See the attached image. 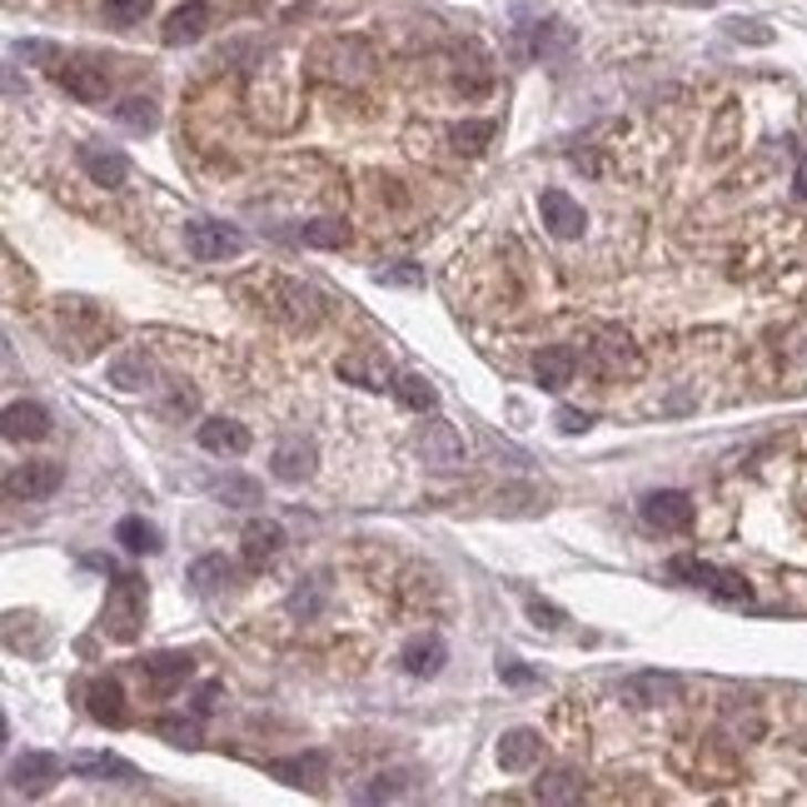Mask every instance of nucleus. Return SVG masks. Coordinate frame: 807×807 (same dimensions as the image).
Segmentation results:
<instances>
[{
    "mask_svg": "<svg viewBox=\"0 0 807 807\" xmlns=\"http://www.w3.org/2000/svg\"><path fill=\"white\" fill-rule=\"evenodd\" d=\"M139 623H145V583L139 578H115L105 603H100V628L115 643H130L139 633Z\"/></svg>",
    "mask_w": 807,
    "mask_h": 807,
    "instance_id": "obj_1",
    "label": "nucleus"
},
{
    "mask_svg": "<svg viewBox=\"0 0 807 807\" xmlns=\"http://www.w3.org/2000/svg\"><path fill=\"white\" fill-rule=\"evenodd\" d=\"M668 573L683 578V583L693 588H707L713 598H723V603H753V588H747L743 573H733V568H717V563H703V558H673L668 563Z\"/></svg>",
    "mask_w": 807,
    "mask_h": 807,
    "instance_id": "obj_2",
    "label": "nucleus"
},
{
    "mask_svg": "<svg viewBox=\"0 0 807 807\" xmlns=\"http://www.w3.org/2000/svg\"><path fill=\"white\" fill-rule=\"evenodd\" d=\"M185 249L199 259V265H219V259L245 255V235L229 225H215V219H189L185 225Z\"/></svg>",
    "mask_w": 807,
    "mask_h": 807,
    "instance_id": "obj_3",
    "label": "nucleus"
},
{
    "mask_svg": "<svg viewBox=\"0 0 807 807\" xmlns=\"http://www.w3.org/2000/svg\"><path fill=\"white\" fill-rule=\"evenodd\" d=\"M65 484V468L55 458H30V464H10L6 468V494L15 504H35V498H50Z\"/></svg>",
    "mask_w": 807,
    "mask_h": 807,
    "instance_id": "obj_4",
    "label": "nucleus"
},
{
    "mask_svg": "<svg viewBox=\"0 0 807 807\" xmlns=\"http://www.w3.org/2000/svg\"><path fill=\"white\" fill-rule=\"evenodd\" d=\"M638 514H643V524L653 528V534H687L697 508H693V498L677 494V488H658V494H648L643 504H638Z\"/></svg>",
    "mask_w": 807,
    "mask_h": 807,
    "instance_id": "obj_5",
    "label": "nucleus"
},
{
    "mask_svg": "<svg viewBox=\"0 0 807 807\" xmlns=\"http://www.w3.org/2000/svg\"><path fill=\"white\" fill-rule=\"evenodd\" d=\"M538 215H544L548 235H558V239H578L588 229L583 205H578L573 195H563V189H544V195H538Z\"/></svg>",
    "mask_w": 807,
    "mask_h": 807,
    "instance_id": "obj_6",
    "label": "nucleus"
},
{
    "mask_svg": "<svg viewBox=\"0 0 807 807\" xmlns=\"http://www.w3.org/2000/svg\"><path fill=\"white\" fill-rule=\"evenodd\" d=\"M538 763H544V733H534V727H508V733L498 737V767H504V773H534Z\"/></svg>",
    "mask_w": 807,
    "mask_h": 807,
    "instance_id": "obj_7",
    "label": "nucleus"
},
{
    "mask_svg": "<svg viewBox=\"0 0 807 807\" xmlns=\"http://www.w3.org/2000/svg\"><path fill=\"white\" fill-rule=\"evenodd\" d=\"M55 80L75 100H85V105H95V100L110 95V75H105V65H95V60H60Z\"/></svg>",
    "mask_w": 807,
    "mask_h": 807,
    "instance_id": "obj_8",
    "label": "nucleus"
},
{
    "mask_svg": "<svg viewBox=\"0 0 807 807\" xmlns=\"http://www.w3.org/2000/svg\"><path fill=\"white\" fill-rule=\"evenodd\" d=\"M265 773L275 783H289V787H324V773H329V757L324 753H299V757H269Z\"/></svg>",
    "mask_w": 807,
    "mask_h": 807,
    "instance_id": "obj_9",
    "label": "nucleus"
},
{
    "mask_svg": "<svg viewBox=\"0 0 807 807\" xmlns=\"http://www.w3.org/2000/svg\"><path fill=\"white\" fill-rule=\"evenodd\" d=\"M418 454H424V464H434V468H458L464 464V438H458L454 424L434 418V424H424V434H418Z\"/></svg>",
    "mask_w": 807,
    "mask_h": 807,
    "instance_id": "obj_10",
    "label": "nucleus"
},
{
    "mask_svg": "<svg viewBox=\"0 0 807 807\" xmlns=\"http://www.w3.org/2000/svg\"><path fill=\"white\" fill-rule=\"evenodd\" d=\"M60 773H65V763L50 753H20L15 763H10V787H20V793H45L50 783H60Z\"/></svg>",
    "mask_w": 807,
    "mask_h": 807,
    "instance_id": "obj_11",
    "label": "nucleus"
},
{
    "mask_svg": "<svg viewBox=\"0 0 807 807\" xmlns=\"http://www.w3.org/2000/svg\"><path fill=\"white\" fill-rule=\"evenodd\" d=\"M249 428L239 424V418H205L199 424V448L205 454H219V458H239V454H249Z\"/></svg>",
    "mask_w": 807,
    "mask_h": 807,
    "instance_id": "obj_12",
    "label": "nucleus"
},
{
    "mask_svg": "<svg viewBox=\"0 0 807 807\" xmlns=\"http://www.w3.org/2000/svg\"><path fill=\"white\" fill-rule=\"evenodd\" d=\"M588 364H593L603 379H633L638 369H643V359H638V349L628 344V339L603 334V339L593 344V359H588Z\"/></svg>",
    "mask_w": 807,
    "mask_h": 807,
    "instance_id": "obj_13",
    "label": "nucleus"
},
{
    "mask_svg": "<svg viewBox=\"0 0 807 807\" xmlns=\"http://www.w3.org/2000/svg\"><path fill=\"white\" fill-rule=\"evenodd\" d=\"M269 468H275L279 484H304V478L314 474V444L284 438V444H275V454H269Z\"/></svg>",
    "mask_w": 807,
    "mask_h": 807,
    "instance_id": "obj_14",
    "label": "nucleus"
},
{
    "mask_svg": "<svg viewBox=\"0 0 807 807\" xmlns=\"http://www.w3.org/2000/svg\"><path fill=\"white\" fill-rule=\"evenodd\" d=\"M80 169L105 189H120L130 179V159L120 149H100V145H80Z\"/></svg>",
    "mask_w": 807,
    "mask_h": 807,
    "instance_id": "obj_15",
    "label": "nucleus"
},
{
    "mask_svg": "<svg viewBox=\"0 0 807 807\" xmlns=\"http://www.w3.org/2000/svg\"><path fill=\"white\" fill-rule=\"evenodd\" d=\"M573 369H578V354L568 344H548L544 354L534 359V379L548 389V394H558V389L573 384Z\"/></svg>",
    "mask_w": 807,
    "mask_h": 807,
    "instance_id": "obj_16",
    "label": "nucleus"
},
{
    "mask_svg": "<svg viewBox=\"0 0 807 807\" xmlns=\"http://www.w3.org/2000/svg\"><path fill=\"white\" fill-rule=\"evenodd\" d=\"M623 697L638 707H663L668 697H677V677L673 673H633V677H623Z\"/></svg>",
    "mask_w": 807,
    "mask_h": 807,
    "instance_id": "obj_17",
    "label": "nucleus"
},
{
    "mask_svg": "<svg viewBox=\"0 0 807 807\" xmlns=\"http://www.w3.org/2000/svg\"><path fill=\"white\" fill-rule=\"evenodd\" d=\"M279 548H284V528H279L275 518H255V524H245V563L249 568H265Z\"/></svg>",
    "mask_w": 807,
    "mask_h": 807,
    "instance_id": "obj_18",
    "label": "nucleus"
},
{
    "mask_svg": "<svg viewBox=\"0 0 807 807\" xmlns=\"http://www.w3.org/2000/svg\"><path fill=\"white\" fill-rule=\"evenodd\" d=\"M205 30H209V6L205 0H189V6H179L175 15L165 20L159 35H165V45H189V40H199Z\"/></svg>",
    "mask_w": 807,
    "mask_h": 807,
    "instance_id": "obj_19",
    "label": "nucleus"
},
{
    "mask_svg": "<svg viewBox=\"0 0 807 807\" xmlns=\"http://www.w3.org/2000/svg\"><path fill=\"white\" fill-rule=\"evenodd\" d=\"M444 658H448L444 638H438V633H424V638H414V643L404 648V673H408V677H434L438 668H444Z\"/></svg>",
    "mask_w": 807,
    "mask_h": 807,
    "instance_id": "obj_20",
    "label": "nucleus"
},
{
    "mask_svg": "<svg viewBox=\"0 0 807 807\" xmlns=\"http://www.w3.org/2000/svg\"><path fill=\"white\" fill-rule=\"evenodd\" d=\"M139 673H145V683L155 687V693H169L175 683H185V677L195 673V663H189L185 653H159V658H145Z\"/></svg>",
    "mask_w": 807,
    "mask_h": 807,
    "instance_id": "obj_21",
    "label": "nucleus"
},
{
    "mask_svg": "<svg viewBox=\"0 0 807 807\" xmlns=\"http://www.w3.org/2000/svg\"><path fill=\"white\" fill-rule=\"evenodd\" d=\"M50 434V408L45 404H10L6 408V438L20 444V438H45Z\"/></svg>",
    "mask_w": 807,
    "mask_h": 807,
    "instance_id": "obj_22",
    "label": "nucleus"
},
{
    "mask_svg": "<svg viewBox=\"0 0 807 807\" xmlns=\"http://www.w3.org/2000/svg\"><path fill=\"white\" fill-rule=\"evenodd\" d=\"M85 697H90V717H95V723H110V727L125 723V693H120L115 677H100V683H90Z\"/></svg>",
    "mask_w": 807,
    "mask_h": 807,
    "instance_id": "obj_23",
    "label": "nucleus"
},
{
    "mask_svg": "<svg viewBox=\"0 0 807 807\" xmlns=\"http://www.w3.org/2000/svg\"><path fill=\"white\" fill-rule=\"evenodd\" d=\"M534 797L538 803H578V797H583V783H578L573 767H548V773H538Z\"/></svg>",
    "mask_w": 807,
    "mask_h": 807,
    "instance_id": "obj_24",
    "label": "nucleus"
},
{
    "mask_svg": "<svg viewBox=\"0 0 807 807\" xmlns=\"http://www.w3.org/2000/svg\"><path fill=\"white\" fill-rule=\"evenodd\" d=\"M229 578H235V563H229L225 553H205L189 563V588H195V593H219Z\"/></svg>",
    "mask_w": 807,
    "mask_h": 807,
    "instance_id": "obj_25",
    "label": "nucleus"
},
{
    "mask_svg": "<svg viewBox=\"0 0 807 807\" xmlns=\"http://www.w3.org/2000/svg\"><path fill=\"white\" fill-rule=\"evenodd\" d=\"M394 394H399V404L414 408V414H434V408H438V389L428 384L424 374H399Z\"/></svg>",
    "mask_w": 807,
    "mask_h": 807,
    "instance_id": "obj_26",
    "label": "nucleus"
},
{
    "mask_svg": "<svg viewBox=\"0 0 807 807\" xmlns=\"http://www.w3.org/2000/svg\"><path fill=\"white\" fill-rule=\"evenodd\" d=\"M75 767L80 777H125V783H135V763H125V757H115V753H85V757H75Z\"/></svg>",
    "mask_w": 807,
    "mask_h": 807,
    "instance_id": "obj_27",
    "label": "nucleus"
},
{
    "mask_svg": "<svg viewBox=\"0 0 807 807\" xmlns=\"http://www.w3.org/2000/svg\"><path fill=\"white\" fill-rule=\"evenodd\" d=\"M115 544L125 548V553H155V548H159V528L145 524V518H120V524H115Z\"/></svg>",
    "mask_w": 807,
    "mask_h": 807,
    "instance_id": "obj_28",
    "label": "nucleus"
},
{
    "mask_svg": "<svg viewBox=\"0 0 807 807\" xmlns=\"http://www.w3.org/2000/svg\"><path fill=\"white\" fill-rule=\"evenodd\" d=\"M339 374L354 379V384H364V389H394V384H389V364H379V359L349 354V359H339Z\"/></svg>",
    "mask_w": 807,
    "mask_h": 807,
    "instance_id": "obj_29",
    "label": "nucleus"
},
{
    "mask_svg": "<svg viewBox=\"0 0 807 807\" xmlns=\"http://www.w3.org/2000/svg\"><path fill=\"white\" fill-rule=\"evenodd\" d=\"M115 120H120L125 130H135V135H145V130H155L159 110H155V100L130 95V100H120V105H115Z\"/></svg>",
    "mask_w": 807,
    "mask_h": 807,
    "instance_id": "obj_30",
    "label": "nucleus"
},
{
    "mask_svg": "<svg viewBox=\"0 0 807 807\" xmlns=\"http://www.w3.org/2000/svg\"><path fill=\"white\" fill-rule=\"evenodd\" d=\"M349 239V229L339 225V219H309L304 229H299V245L309 249H339Z\"/></svg>",
    "mask_w": 807,
    "mask_h": 807,
    "instance_id": "obj_31",
    "label": "nucleus"
},
{
    "mask_svg": "<svg viewBox=\"0 0 807 807\" xmlns=\"http://www.w3.org/2000/svg\"><path fill=\"white\" fill-rule=\"evenodd\" d=\"M149 6H155V0H100V15L110 20V25H139V20L149 15Z\"/></svg>",
    "mask_w": 807,
    "mask_h": 807,
    "instance_id": "obj_32",
    "label": "nucleus"
},
{
    "mask_svg": "<svg viewBox=\"0 0 807 807\" xmlns=\"http://www.w3.org/2000/svg\"><path fill=\"white\" fill-rule=\"evenodd\" d=\"M110 384L115 389H145L149 384V364L145 359H115V364H110Z\"/></svg>",
    "mask_w": 807,
    "mask_h": 807,
    "instance_id": "obj_33",
    "label": "nucleus"
},
{
    "mask_svg": "<svg viewBox=\"0 0 807 807\" xmlns=\"http://www.w3.org/2000/svg\"><path fill=\"white\" fill-rule=\"evenodd\" d=\"M155 733L165 737V743H175V747H199V723L195 717H159Z\"/></svg>",
    "mask_w": 807,
    "mask_h": 807,
    "instance_id": "obj_34",
    "label": "nucleus"
},
{
    "mask_svg": "<svg viewBox=\"0 0 807 807\" xmlns=\"http://www.w3.org/2000/svg\"><path fill=\"white\" fill-rule=\"evenodd\" d=\"M488 139H494V120H468V125H454V145L468 149V155H474V149H484Z\"/></svg>",
    "mask_w": 807,
    "mask_h": 807,
    "instance_id": "obj_35",
    "label": "nucleus"
},
{
    "mask_svg": "<svg viewBox=\"0 0 807 807\" xmlns=\"http://www.w3.org/2000/svg\"><path fill=\"white\" fill-rule=\"evenodd\" d=\"M215 494L225 498V504H235V508L259 504V484H249V478H225V484H215Z\"/></svg>",
    "mask_w": 807,
    "mask_h": 807,
    "instance_id": "obj_36",
    "label": "nucleus"
},
{
    "mask_svg": "<svg viewBox=\"0 0 807 807\" xmlns=\"http://www.w3.org/2000/svg\"><path fill=\"white\" fill-rule=\"evenodd\" d=\"M498 677H504V683H514V687L538 683V673H534V668H524L518 658H504V663H498Z\"/></svg>",
    "mask_w": 807,
    "mask_h": 807,
    "instance_id": "obj_37",
    "label": "nucleus"
},
{
    "mask_svg": "<svg viewBox=\"0 0 807 807\" xmlns=\"http://www.w3.org/2000/svg\"><path fill=\"white\" fill-rule=\"evenodd\" d=\"M528 618H538V628H558L563 623V608L544 603V598H528Z\"/></svg>",
    "mask_w": 807,
    "mask_h": 807,
    "instance_id": "obj_38",
    "label": "nucleus"
},
{
    "mask_svg": "<svg viewBox=\"0 0 807 807\" xmlns=\"http://www.w3.org/2000/svg\"><path fill=\"white\" fill-rule=\"evenodd\" d=\"M558 428H563V434H583L588 414H578V408H558Z\"/></svg>",
    "mask_w": 807,
    "mask_h": 807,
    "instance_id": "obj_39",
    "label": "nucleus"
},
{
    "mask_svg": "<svg viewBox=\"0 0 807 807\" xmlns=\"http://www.w3.org/2000/svg\"><path fill=\"white\" fill-rule=\"evenodd\" d=\"M219 693H225V687H219V683H205V687H199V697H195V713H209V707L219 703Z\"/></svg>",
    "mask_w": 807,
    "mask_h": 807,
    "instance_id": "obj_40",
    "label": "nucleus"
},
{
    "mask_svg": "<svg viewBox=\"0 0 807 807\" xmlns=\"http://www.w3.org/2000/svg\"><path fill=\"white\" fill-rule=\"evenodd\" d=\"M797 195H807V159H803V169H797Z\"/></svg>",
    "mask_w": 807,
    "mask_h": 807,
    "instance_id": "obj_41",
    "label": "nucleus"
}]
</instances>
